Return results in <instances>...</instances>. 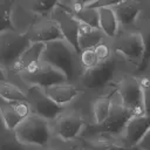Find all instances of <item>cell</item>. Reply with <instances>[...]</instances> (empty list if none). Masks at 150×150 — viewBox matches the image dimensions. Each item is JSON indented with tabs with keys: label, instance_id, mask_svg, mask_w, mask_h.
Listing matches in <instances>:
<instances>
[{
	"label": "cell",
	"instance_id": "obj_1",
	"mask_svg": "<svg viewBox=\"0 0 150 150\" xmlns=\"http://www.w3.org/2000/svg\"><path fill=\"white\" fill-rule=\"evenodd\" d=\"M40 59L60 70L68 82L79 83L83 69L79 61V52L64 39L46 42Z\"/></svg>",
	"mask_w": 150,
	"mask_h": 150
},
{
	"label": "cell",
	"instance_id": "obj_2",
	"mask_svg": "<svg viewBox=\"0 0 150 150\" xmlns=\"http://www.w3.org/2000/svg\"><path fill=\"white\" fill-rule=\"evenodd\" d=\"M9 81L14 82L23 90H26L27 87L32 86L45 89L52 84L64 82L67 81V79L60 70L39 59L30 62L18 76Z\"/></svg>",
	"mask_w": 150,
	"mask_h": 150
},
{
	"label": "cell",
	"instance_id": "obj_3",
	"mask_svg": "<svg viewBox=\"0 0 150 150\" xmlns=\"http://www.w3.org/2000/svg\"><path fill=\"white\" fill-rule=\"evenodd\" d=\"M90 123V118L79 108H70V104L50 121L52 132L63 141H76Z\"/></svg>",
	"mask_w": 150,
	"mask_h": 150
},
{
	"label": "cell",
	"instance_id": "obj_4",
	"mask_svg": "<svg viewBox=\"0 0 150 150\" xmlns=\"http://www.w3.org/2000/svg\"><path fill=\"white\" fill-rule=\"evenodd\" d=\"M14 132L21 143L38 146H46L53 136L50 121L33 112L14 128Z\"/></svg>",
	"mask_w": 150,
	"mask_h": 150
},
{
	"label": "cell",
	"instance_id": "obj_5",
	"mask_svg": "<svg viewBox=\"0 0 150 150\" xmlns=\"http://www.w3.org/2000/svg\"><path fill=\"white\" fill-rule=\"evenodd\" d=\"M110 43L115 54L122 56L135 66L139 64L144 52V41L141 33L120 29L115 38L110 40Z\"/></svg>",
	"mask_w": 150,
	"mask_h": 150
},
{
	"label": "cell",
	"instance_id": "obj_6",
	"mask_svg": "<svg viewBox=\"0 0 150 150\" xmlns=\"http://www.w3.org/2000/svg\"><path fill=\"white\" fill-rule=\"evenodd\" d=\"M114 88L116 94L120 96V102L130 109L134 116L143 115V97H142V89L138 83L137 76L132 75H123L118 80L114 81Z\"/></svg>",
	"mask_w": 150,
	"mask_h": 150
},
{
	"label": "cell",
	"instance_id": "obj_7",
	"mask_svg": "<svg viewBox=\"0 0 150 150\" xmlns=\"http://www.w3.org/2000/svg\"><path fill=\"white\" fill-rule=\"evenodd\" d=\"M30 41L27 35L19 33L13 28H7L0 32V67L6 71L12 62L28 47Z\"/></svg>",
	"mask_w": 150,
	"mask_h": 150
},
{
	"label": "cell",
	"instance_id": "obj_8",
	"mask_svg": "<svg viewBox=\"0 0 150 150\" xmlns=\"http://www.w3.org/2000/svg\"><path fill=\"white\" fill-rule=\"evenodd\" d=\"M134 116L132 111L124 107L121 102H117L112 100V104L110 108V111L107 116V118L101 124H93L89 123L84 130L89 131H96V132H103L107 135H110L112 137H121V134L123 132L128 121Z\"/></svg>",
	"mask_w": 150,
	"mask_h": 150
},
{
	"label": "cell",
	"instance_id": "obj_9",
	"mask_svg": "<svg viewBox=\"0 0 150 150\" xmlns=\"http://www.w3.org/2000/svg\"><path fill=\"white\" fill-rule=\"evenodd\" d=\"M117 69V60L111 56L109 60L98 62L94 68L83 70L79 84L84 90H94L101 89L109 84L116 73Z\"/></svg>",
	"mask_w": 150,
	"mask_h": 150
},
{
	"label": "cell",
	"instance_id": "obj_10",
	"mask_svg": "<svg viewBox=\"0 0 150 150\" xmlns=\"http://www.w3.org/2000/svg\"><path fill=\"white\" fill-rule=\"evenodd\" d=\"M25 91L32 112L40 115L48 121H53L66 109V107H62L55 103L53 100H50L49 96L45 93L43 88L32 86V87H27Z\"/></svg>",
	"mask_w": 150,
	"mask_h": 150
},
{
	"label": "cell",
	"instance_id": "obj_11",
	"mask_svg": "<svg viewBox=\"0 0 150 150\" xmlns=\"http://www.w3.org/2000/svg\"><path fill=\"white\" fill-rule=\"evenodd\" d=\"M30 41L34 42H50L54 40L63 39V34L56 23L50 16H38L27 28L25 33Z\"/></svg>",
	"mask_w": 150,
	"mask_h": 150
},
{
	"label": "cell",
	"instance_id": "obj_12",
	"mask_svg": "<svg viewBox=\"0 0 150 150\" xmlns=\"http://www.w3.org/2000/svg\"><path fill=\"white\" fill-rule=\"evenodd\" d=\"M77 144L88 150H134L127 146L121 138L96 131L84 130L76 139Z\"/></svg>",
	"mask_w": 150,
	"mask_h": 150
},
{
	"label": "cell",
	"instance_id": "obj_13",
	"mask_svg": "<svg viewBox=\"0 0 150 150\" xmlns=\"http://www.w3.org/2000/svg\"><path fill=\"white\" fill-rule=\"evenodd\" d=\"M49 16L56 21L59 25L63 39L67 40L77 52H79V45H77V34H79V23L80 21L74 16L73 13L67 11L64 7H62L60 4H57L50 12Z\"/></svg>",
	"mask_w": 150,
	"mask_h": 150
},
{
	"label": "cell",
	"instance_id": "obj_14",
	"mask_svg": "<svg viewBox=\"0 0 150 150\" xmlns=\"http://www.w3.org/2000/svg\"><path fill=\"white\" fill-rule=\"evenodd\" d=\"M43 90L49 96L50 100H53L55 103L62 107H67L74 103V101L77 100V97L84 91V89L79 83L68 82V81L52 84L45 88Z\"/></svg>",
	"mask_w": 150,
	"mask_h": 150
},
{
	"label": "cell",
	"instance_id": "obj_15",
	"mask_svg": "<svg viewBox=\"0 0 150 150\" xmlns=\"http://www.w3.org/2000/svg\"><path fill=\"white\" fill-rule=\"evenodd\" d=\"M30 114L32 109L27 100L6 101L0 97V115L8 128L14 129L25 117Z\"/></svg>",
	"mask_w": 150,
	"mask_h": 150
},
{
	"label": "cell",
	"instance_id": "obj_16",
	"mask_svg": "<svg viewBox=\"0 0 150 150\" xmlns=\"http://www.w3.org/2000/svg\"><path fill=\"white\" fill-rule=\"evenodd\" d=\"M149 128H150V115L143 114V115L132 116L128 121L120 138L127 146L135 148L138 141L143 137V135L146 132Z\"/></svg>",
	"mask_w": 150,
	"mask_h": 150
},
{
	"label": "cell",
	"instance_id": "obj_17",
	"mask_svg": "<svg viewBox=\"0 0 150 150\" xmlns=\"http://www.w3.org/2000/svg\"><path fill=\"white\" fill-rule=\"evenodd\" d=\"M43 46H45V43H42V42H34V43H30V46H29L25 52H22V53L12 62V64H11L9 68L7 69L8 80H12V79H14L15 76H18L30 62H33V61H35V60H39L40 56H41Z\"/></svg>",
	"mask_w": 150,
	"mask_h": 150
},
{
	"label": "cell",
	"instance_id": "obj_18",
	"mask_svg": "<svg viewBox=\"0 0 150 150\" xmlns=\"http://www.w3.org/2000/svg\"><path fill=\"white\" fill-rule=\"evenodd\" d=\"M115 93H116V90L112 87V89L110 91H108L105 95H100V96H96L95 98L91 100V103H90V112H91L90 123L101 124L107 118V116L110 111L111 104H112Z\"/></svg>",
	"mask_w": 150,
	"mask_h": 150
},
{
	"label": "cell",
	"instance_id": "obj_19",
	"mask_svg": "<svg viewBox=\"0 0 150 150\" xmlns=\"http://www.w3.org/2000/svg\"><path fill=\"white\" fill-rule=\"evenodd\" d=\"M112 11L118 21L120 28L134 25L141 13V6L135 0H124L112 7Z\"/></svg>",
	"mask_w": 150,
	"mask_h": 150
},
{
	"label": "cell",
	"instance_id": "obj_20",
	"mask_svg": "<svg viewBox=\"0 0 150 150\" xmlns=\"http://www.w3.org/2000/svg\"><path fill=\"white\" fill-rule=\"evenodd\" d=\"M103 39H105V35L100 28H94L83 22L79 23V34H77L79 52L81 49L94 48Z\"/></svg>",
	"mask_w": 150,
	"mask_h": 150
},
{
	"label": "cell",
	"instance_id": "obj_21",
	"mask_svg": "<svg viewBox=\"0 0 150 150\" xmlns=\"http://www.w3.org/2000/svg\"><path fill=\"white\" fill-rule=\"evenodd\" d=\"M98 9V21H100V29L103 32L105 38L112 39L120 30V25L116 19V15L112 8L109 7H101Z\"/></svg>",
	"mask_w": 150,
	"mask_h": 150
},
{
	"label": "cell",
	"instance_id": "obj_22",
	"mask_svg": "<svg viewBox=\"0 0 150 150\" xmlns=\"http://www.w3.org/2000/svg\"><path fill=\"white\" fill-rule=\"evenodd\" d=\"M26 148L27 145L18 139L14 129L8 128L0 115V150H26Z\"/></svg>",
	"mask_w": 150,
	"mask_h": 150
},
{
	"label": "cell",
	"instance_id": "obj_23",
	"mask_svg": "<svg viewBox=\"0 0 150 150\" xmlns=\"http://www.w3.org/2000/svg\"><path fill=\"white\" fill-rule=\"evenodd\" d=\"M0 97L6 101H25L27 100L26 91L15 84L14 82L7 80L0 82Z\"/></svg>",
	"mask_w": 150,
	"mask_h": 150
},
{
	"label": "cell",
	"instance_id": "obj_24",
	"mask_svg": "<svg viewBox=\"0 0 150 150\" xmlns=\"http://www.w3.org/2000/svg\"><path fill=\"white\" fill-rule=\"evenodd\" d=\"M74 16L83 23H87L94 28H100V21H98V9L97 8H90V7H83L80 11H77Z\"/></svg>",
	"mask_w": 150,
	"mask_h": 150
},
{
	"label": "cell",
	"instance_id": "obj_25",
	"mask_svg": "<svg viewBox=\"0 0 150 150\" xmlns=\"http://www.w3.org/2000/svg\"><path fill=\"white\" fill-rule=\"evenodd\" d=\"M15 0H0V32L7 28H12L11 13Z\"/></svg>",
	"mask_w": 150,
	"mask_h": 150
},
{
	"label": "cell",
	"instance_id": "obj_26",
	"mask_svg": "<svg viewBox=\"0 0 150 150\" xmlns=\"http://www.w3.org/2000/svg\"><path fill=\"white\" fill-rule=\"evenodd\" d=\"M93 49H94V52L96 54V57H97L98 62L107 61L114 55V50L111 48L110 39H108V38H105L101 42H98Z\"/></svg>",
	"mask_w": 150,
	"mask_h": 150
},
{
	"label": "cell",
	"instance_id": "obj_27",
	"mask_svg": "<svg viewBox=\"0 0 150 150\" xmlns=\"http://www.w3.org/2000/svg\"><path fill=\"white\" fill-rule=\"evenodd\" d=\"M79 61H80V64H81L83 70L94 68L98 63V60H97L96 54H95L93 48L81 49L79 52Z\"/></svg>",
	"mask_w": 150,
	"mask_h": 150
},
{
	"label": "cell",
	"instance_id": "obj_28",
	"mask_svg": "<svg viewBox=\"0 0 150 150\" xmlns=\"http://www.w3.org/2000/svg\"><path fill=\"white\" fill-rule=\"evenodd\" d=\"M137 80H138V83L142 89L144 114L150 115V77L146 75H142V76L137 77Z\"/></svg>",
	"mask_w": 150,
	"mask_h": 150
},
{
	"label": "cell",
	"instance_id": "obj_29",
	"mask_svg": "<svg viewBox=\"0 0 150 150\" xmlns=\"http://www.w3.org/2000/svg\"><path fill=\"white\" fill-rule=\"evenodd\" d=\"M76 145V141H63L56 136H52L48 144L45 146L46 150H73Z\"/></svg>",
	"mask_w": 150,
	"mask_h": 150
},
{
	"label": "cell",
	"instance_id": "obj_30",
	"mask_svg": "<svg viewBox=\"0 0 150 150\" xmlns=\"http://www.w3.org/2000/svg\"><path fill=\"white\" fill-rule=\"evenodd\" d=\"M143 41H144V52H143L142 60H141L139 64L137 66L138 71L144 70L148 66L149 60H150V33H148L145 36H143Z\"/></svg>",
	"mask_w": 150,
	"mask_h": 150
},
{
	"label": "cell",
	"instance_id": "obj_31",
	"mask_svg": "<svg viewBox=\"0 0 150 150\" xmlns=\"http://www.w3.org/2000/svg\"><path fill=\"white\" fill-rule=\"evenodd\" d=\"M124 0H95L94 2L84 6V7H90V8H101V7H109L112 8L114 6L121 4Z\"/></svg>",
	"mask_w": 150,
	"mask_h": 150
},
{
	"label": "cell",
	"instance_id": "obj_32",
	"mask_svg": "<svg viewBox=\"0 0 150 150\" xmlns=\"http://www.w3.org/2000/svg\"><path fill=\"white\" fill-rule=\"evenodd\" d=\"M135 149L138 150H150V128L146 130V132L143 135V137L138 141Z\"/></svg>",
	"mask_w": 150,
	"mask_h": 150
},
{
	"label": "cell",
	"instance_id": "obj_33",
	"mask_svg": "<svg viewBox=\"0 0 150 150\" xmlns=\"http://www.w3.org/2000/svg\"><path fill=\"white\" fill-rule=\"evenodd\" d=\"M7 80H8V74H7V71H6L2 67H0V82L7 81Z\"/></svg>",
	"mask_w": 150,
	"mask_h": 150
},
{
	"label": "cell",
	"instance_id": "obj_34",
	"mask_svg": "<svg viewBox=\"0 0 150 150\" xmlns=\"http://www.w3.org/2000/svg\"><path fill=\"white\" fill-rule=\"evenodd\" d=\"M26 150H46L45 146H38V145H27Z\"/></svg>",
	"mask_w": 150,
	"mask_h": 150
},
{
	"label": "cell",
	"instance_id": "obj_35",
	"mask_svg": "<svg viewBox=\"0 0 150 150\" xmlns=\"http://www.w3.org/2000/svg\"><path fill=\"white\" fill-rule=\"evenodd\" d=\"M76 1H79L81 5H83V6H87V5H89V4H91V2H94L95 0H76Z\"/></svg>",
	"mask_w": 150,
	"mask_h": 150
},
{
	"label": "cell",
	"instance_id": "obj_36",
	"mask_svg": "<svg viewBox=\"0 0 150 150\" xmlns=\"http://www.w3.org/2000/svg\"><path fill=\"white\" fill-rule=\"evenodd\" d=\"M73 150H88V149H84V148H82V146H80V145L77 144V142H76V145H75V148H74Z\"/></svg>",
	"mask_w": 150,
	"mask_h": 150
},
{
	"label": "cell",
	"instance_id": "obj_37",
	"mask_svg": "<svg viewBox=\"0 0 150 150\" xmlns=\"http://www.w3.org/2000/svg\"><path fill=\"white\" fill-rule=\"evenodd\" d=\"M149 2H150V0H149Z\"/></svg>",
	"mask_w": 150,
	"mask_h": 150
}]
</instances>
